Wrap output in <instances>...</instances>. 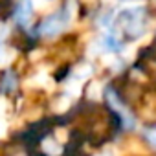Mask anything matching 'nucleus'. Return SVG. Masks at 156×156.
I'll list each match as a JSON object with an SVG mask.
<instances>
[{"instance_id":"nucleus-2","label":"nucleus","mask_w":156,"mask_h":156,"mask_svg":"<svg viewBox=\"0 0 156 156\" xmlns=\"http://www.w3.org/2000/svg\"><path fill=\"white\" fill-rule=\"evenodd\" d=\"M30 19H31V2L30 0H22L19 4V8L15 9V20L20 26H26Z\"/></svg>"},{"instance_id":"nucleus-3","label":"nucleus","mask_w":156,"mask_h":156,"mask_svg":"<svg viewBox=\"0 0 156 156\" xmlns=\"http://www.w3.org/2000/svg\"><path fill=\"white\" fill-rule=\"evenodd\" d=\"M0 53H2V44H0Z\"/></svg>"},{"instance_id":"nucleus-1","label":"nucleus","mask_w":156,"mask_h":156,"mask_svg":"<svg viewBox=\"0 0 156 156\" xmlns=\"http://www.w3.org/2000/svg\"><path fill=\"white\" fill-rule=\"evenodd\" d=\"M66 22H68V17H66V13H55V15H50L42 24H41V33L42 35H46V37H55V35H59L62 30H64V26H66Z\"/></svg>"}]
</instances>
